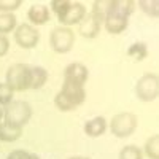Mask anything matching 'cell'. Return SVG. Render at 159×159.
<instances>
[{
    "mask_svg": "<svg viewBox=\"0 0 159 159\" xmlns=\"http://www.w3.org/2000/svg\"><path fill=\"white\" fill-rule=\"evenodd\" d=\"M84 100H86L84 86L67 83V81L62 83L61 91L54 96V105L61 111H72L80 105H83Z\"/></svg>",
    "mask_w": 159,
    "mask_h": 159,
    "instance_id": "obj_1",
    "label": "cell"
},
{
    "mask_svg": "<svg viewBox=\"0 0 159 159\" xmlns=\"http://www.w3.org/2000/svg\"><path fill=\"white\" fill-rule=\"evenodd\" d=\"M108 2H94L92 8L89 13H86V16L83 21L78 24V34L83 38H96L103 25V18H105V11H107Z\"/></svg>",
    "mask_w": 159,
    "mask_h": 159,
    "instance_id": "obj_2",
    "label": "cell"
},
{
    "mask_svg": "<svg viewBox=\"0 0 159 159\" xmlns=\"http://www.w3.org/2000/svg\"><path fill=\"white\" fill-rule=\"evenodd\" d=\"M30 81H32V65L29 64H13L8 67L5 73V84L13 92H22L30 89Z\"/></svg>",
    "mask_w": 159,
    "mask_h": 159,
    "instance_id": "obj_3",
    "label": "cell"
},
{
    "mask_svg": "<svg viewBox=\"0 0 159 159\" xmlns=\"http://www.w3.org/2000/svg\"><path fill=\"white\" fill-rule=\"evenodd\" d=\"M32 118V107L25 100H13L3 108V123L15 127H24Z\"/></svg>",
    "mask_w": 159,
    "mask_h": 159,
    "instance_id": "obj_4",
    "label": "cell"
},
{
    "mask_svg": "<svg viewBox=\"0 0 159 159\" xmlns=\"http://www.w3.org/2000/svg\"><path fill=\"white\" fill-rule=\"evenodd\" d=\"M137 126H139V118L130 111H123L111 118L110 132L116 139H126L134 134Z\"/></svg>",
    "mask_w": 159,
    "mask_h": 159,
    "instance_id": "obj_5",
    "label": "cell"
},
{
    "mask_svg": "<svg viewBox=\"0 0 159 159\" xmlns=\"http://www.w3.org/2000/svg\"><path fill=\"white\" fill-rule=\"evenodd\" d=\"M75 45V32L70 27H59L52 29L49 34V46L57 54H67L72 51Z\"/></svg>",
    "mask_w": 159,
    "mask_h": 159,
    "instance_id": "obj_6",
    "label": "cell"
},
{
    "mask_svg": "<svg viewBox=\"0 0 159 159\" xmlns=\"http://www.w3.org/2000/svg\"><path fill=\"white\" fill-rule=\"evenodd\" d=\"M135 96L142 102H153L159 96V78L156 73H145L135 84Z\"/></svg>",
    "mask_w": 159,
    "mask_h": 159,
    "instance_id": "obj_7",
    "label": "cell"
},
{
    "mask_svg": "<svg viewBox=\"0 0 159 159\" xmlns=\"http://www.w3.org/2000/svg\"><path fill=\"white\" fill-rule=\"evenodd\" d=\"M86 8L84 5L78 3V2H70L67 0L65 7L62 8V11L57 15L59 22L62 24V27H72V25H78L80 22L83 21V18L86 16Z\"/></svg>",
    "mask_w": 159,
    "mask_h": 159,
    "instance_id": "obj_8",
    "label": "cell"
},
{
    "mask_svg": "<svg viewBox=\"0 0 159 159\" xmlns=\"http://www.w3.org/2000/svg\"><path fill=\"white\" fill-rule=\"evenodd\" d=\"M127 25H129V18L121 15L119 11H116L108 2L107 11H105V18H103L105 30L111 35H118V34H123L127 29Z\"/></svg>",
    "mask_w": 159,
    "mask_h": 159,
    "instance_id": "obj_9",
    "label": "cell"
},
{
    "mask_svg": "<svg viewBox=\"0 0 159 159\" xmlns=\"http://www.w3.org/2000/svg\"><path fill=\"white\" fill-rule=\"evenodd\" d=\"M15 42L22 49H32L40 42V32L30 24H21L15 29Z\"/></svg>",
    "mask_w": 159,
    "mask_h": 159,
    "instance_id": "obj_10",
    "label": "cell"
},
{
    "mask_svg": "<svg viewBox=\"0 0 159 159\" xmlns=\"http://www.w3.org/2000/svg\"><path fill=\"white\" fill-rule=\"evenodd\" d=\"M89 78V70L81 62H72L64 69V81L84 86Z\"/></svg>",
    "mask_w": 159,
    "mask_h": 159,
    "instance_id": "obj_11",
    "label": "cell"
},
{
    "mask_svg": "<svg viewBox=\"0 0 159 159\" xmlns=\"http://www.w3.org/2000/svg\"><path fill=\"white\" fill-rule=\"evenodd\" d=\"M27 19H29L27 24L34 25V27L46 24V22L51 19L49 8L45 7V5H32V7L27 10Z\"/></svg>",
    "mask_w": 159,
    "mask_h": 159,
    "instance_id": "obj_12",
    "label": "cell"
},
{
    "mask_svg": "<svg viewBox=\"0 0 159 159\" xmlns=\"http://www.w3.org/2000/svg\"><path fill=\"white\" fill-rule=\"evenodd\" d=\"M107 126H108V123L103 116H96V118H92V119H89V121L84 123L83 130H84V134L88 137L96 139V137H100V135L105 134Z\"/></svg>",
    "mask_w": 159,
    "mask_h": 159,
    "instance_id": "obj_13",
    "label": "cell"
},
{
    "mask_svg": "<svg viewBox=\"0 0 159 159\" xmlns=\"http://www.w3.org/2000/svg\"><path fill=\"white\" fill-rule=\"evenodd\" d=\"M22 135V129L21 127H15L11 124L7 123H0V142H5V143H11V142H16L19 140Z\"/></svg>",
    "mask_w": 159,
    "mask_h": 159,
    "instance_id": "obj_14",
    "label": "cell"
},
{
    "mask_svg": "<svg viewBox=\"0 0 159 159\" xmlns=\"http://www.w3.org/2000/svg\"><path fill=\"white\" fill-rule=\"evenodd\" d=\"M48 81V70L42 65H35L32 67V81L30 89H42Z\"/></svg>",
    "mask_w": 159,
    "mask_h": 159,
    "instance_id": "obj_15",
    "label": "cell"
},
{
    "mask_svg": "<svg viewBox=\"0 0 159 159\" xmlns=\"http://www.w3.org/2000/svg\"><path fill=\"white\" fill-rule=\"evenodd\" d=\"M18 27V19L13 13H0V34H10Z\"/></svg>",
    "mask_w": 159,
    "mask_h": 159,
    "instance_id": "obj_16",
    "label": "cell"
},
{
    "mask_svg": "<svg viewBox=\"0 0 159 159\" xmlns=\"http://www.w3.org/2000/svg\"><path fill=\"white\" fill-rule=\"evenodd\" d=\"M127 56L132 57L134 61H137V62L143 61L145 57L148 56V46H147V43H143V42L132 43V45L127 48Z\"/></svg>",
    "mask_w": 159,
    "mask_h": 159,
    "instance_id": "obj_17",
    "label": "cell"
},
{
    "mask_svg": "<svg viewBox=\"0 0 159 159\" xmlns=\"http://www.w3.org/2000/svg\"><path fill=\"white\" fill-rule=\"evenodd\" d=\"M110 5L126 18H129L135 11V2H130V0H113V2H110Z\"/></svg>",
    "mask_w": 159,
    "mask_h": 159,
    "instance_id": "obj_18",
    "label": "cell"
},
{
    "mask_svg": "<svg viewBox=\"0 0 159 159\" xmlns=\"http://www.w3.org/2000/svg\"><path fill=\"white\" fill-rule=\"evenodd\" d=\"M145 154L150 159H159V135L153 134L145 143Z\"/></svg>",
    "mask_w": 159,
    "mask_h": 159,
    "instance_id": "obj_19",
    "label": "cell"
},
{
    "mask_svg": "<svg viewBox=\"0 0 159 159\" xmlns=\"http://www.w3.org/2000/svg\"><path fill=\"white\" fill-rule=\"evenodd\" d=\"M135 5H139V8L145 13V15H148L150 18L159 16V2L157 0H140Z\"/></svg>",
    "mask_w": 159,
    "mask_h": 159,
    "instance_id": "obj_20",
    "label": "cell"
},
{
    "mask_svg": "<svg viewBox=\"0 0 159 159\" xmlns=\"http://www.w3.org/2000/svg\"><path fill=\"white\" fill-rule=\"evenodd\" d=\"M119 159H143V153L135 145H126L119 151Z\"/></svg>",
    "mask_w": 159,
    "mask_h": 159,
    "instance_id": "obj_21",
    "label": "cell"
},
{
    "mask_svg": "<svg viewBox=\"0 0 159 159\" xmlns=\"http://www.w3.org/2000/svg\"><path fill=\"white\" fill-rule=\"evenodd\" d=\"M13 94L15 92L8 88V84L0 83V108H5L7 105L13 102Z\"/></svg>",
    "mask_w": 159,
    "mask_h": 159,
    "instance_id": "obj_22",
    "label": "cell"
},
{
    "mask_svg": "<svg viewBox=\"0 0 159 159\" xmlns=\"http://www.w3.org/2000/svg\"><path fill=\"white\" fill-rule=\"evenodd\" d=\"M22 7V0H0V13H13Z\"/></svg>",
    "mask_w": 159,
    "mask_h": 159,
    "instance_id": "obj_23",
    "label": "cell"
},
{
    "mask_svg": "<svg viewBox=\"0 0 159 159\" xmlns=\"http://www.w3.org/2000/svg\"><path fill=\"white\" fill-rule=\"evenodd\" d=\"M7 159H40L35 153L25 151V150H13L8 153Z\"/></svg>",
    "mask_w": 159,
    "mask_h": 159,
    "instance_id": "obj_24",
    "label": "cell"
},
{
    "mask_svg": "<svg viewBox=\"0 0 159 159\" xmlns=\"http://www.w3.org/2000/svg\"><path fill=\"white\" fill-rule=\"evenodd\" d=\"M8 49H10V42H8L7 35L0 34V57H3L8 52Z\"/></svg>",
    "mask_w": 159,
    "mask_h": 159,
    "instance_id": "obj_25",
    "label": "cell"
},
{
    "mask_svg": "<svg viewBox=\"0 0 159 159\" xmlns=\"http://www.w3.org/2000/svg\"><path fill=\"white\" fill-rule=\"evenodd\" d=\"M65 3H67V0H52L49 8L56 13V15H59V13L62 11V8L65 7Z\"/></svg>",
    "mask_w": 159,
    "mask_h": 159,
    "instance_id": "obj_26",
    "label": "cell"
},
{
    "mask_svg": "<svg viewBox=\"0 0 159 159\" xmlns=\"http://www.w3.org/2000/svg\"><path fill=\"white\" fill-rule=\"evenodd\" d=\"M69 159H89V157H84V156H73V157H69Z\"/></svg>",
    "mask_w": 159,
    "mask_h": 159,
    "instance_id": "obj_27",
    "label": "cell"
},
{
    "mask_svg": "<svg viewBox=\"0 0 159 159\" xmlns=\"http://www.w3.org/2000/svg\"><path fill=\"white\" fill-rule=\"evenodd\" d=\"M3 121V108H0V123Z\"/></svg>",
    "mask_w": 159,
    "mask_h": 159,
    "instance_id": "obj_28",
    "label": "cell"
}]
</instances>
